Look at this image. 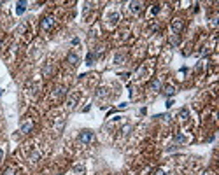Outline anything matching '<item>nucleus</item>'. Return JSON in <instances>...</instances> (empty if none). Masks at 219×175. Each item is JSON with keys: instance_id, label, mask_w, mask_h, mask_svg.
<instances>
[{"instance_id": "412c9836", "label": "nucleus", "mask_w": 219, "mask_h": 175, "mask_svg": "<svg viewBox=\"0 0 219 175\" xmlns=\"http://www.w3.org/2000/svg\"><path fill=\"white\" fill-rule=\"evenodd\" d=\"M203 175H209V174H203Z\"/></svg>"}, {"instance_id": "aec40b11", "label": "nucleus", "mask_w": 219, "mask_h": 175, "mask_svg": "<svg viewBox=\"0 0 219 175\" xmlns=\"http://www.w3.org/2000/svg\"><path fill=\"white\" fill-rule=\"evenodd\" d=\"M2 159H4V149L0 147V161H2Z\"/></svg>"}, {"instance_id": "4468645a", "label": "nucleus", "mask_w": 219, "mask_h": 175, "mask_svg": "<svg viewBox=\"0 0 219 175\" xmlns=\"http://www.w3.org/2000/svg\"><path fill=\"white\" fill-rule=\"evenodd\" d=\"M159 9H161L159 5H153V9H151V14H153V16H156V14L159 12Z\"/></svg>"}, {"instance_id": "ddd939ff", "label": "nucleus", "mask_w": 219, "mask_h": 175, "mask_svg": "<svg viewBox=\"0 0 219 175\" xmlns=\"http://www.w3.org/2000/svg\"><path fill=\"white\" fill-rule=\"evenodd\" d=\"M179 117L182 119V121H188V117H189V112H188L186 109H182V110H180V114H179Z\"/></svg>"}, {"instance_id": "2eb2a0df", "label": "nucleus", "mask_w": 219, "mask_h": 175, "mask_svg": "<svg viewBox=\"0 0 219 175\" xmlns=\"http://www.w3.org/2000/svg\"><path fill=\"white\" fill-rule=\"evenodd\" d=\"M184 140H186V137H184V135H180V133H179V135H175V142H177V144H182Z\"/></svg>"}, {"instance_id": "9b49d317", "label": "nucleus", "mask_w": 219, "mask_h": 175, "mask_svg": "<svg viewBox=\"0 0 219 175\" xmlns=\"http://www.w3.org/2000/svg\"><path fill=\"white\" fill-rule=\"evenodd\" d=\"M109 21H111L112 25H114V23H118V21H119V12H112V14L109 16Z\"/></svg>"}, {"instance_id": "f257e3e1", "label": "nucleus", "mask_w": 219, "mask_h": 175, "mask_svg": "<svg viewBox=\"0 0 219 175\" xmlns=\"http://www.w3.org/2000/svg\"><path fill=\"white\" fill-rule=\"evenodd\" d=\"M93 140H95V133H93L91 130H84V131L79 133V142L82 145H88V144H91Z\"/></svg>"}, {"instance_id": "a211bd4d", "label": "nucleus", "mask_w": 219, "mask_h": 175, "mask_svg": "<svg viewBox=\"0 0 219 175\" xmlns=\"http://www.w3.org/2000/svg\"><path fill=\"white\" fill-rule=\"evenodd\" d=\"M74 172H77V174H82V172H84V166H74Z\"/></svg>"}, {"instance_id": "dca6fc26", "label": "nucleus", "mask_w": 219, "mask_h": 175, "mask_svg": "<svg viewBox=\"0 0 219 175\" xmlns=\"http://www.w3.org/2000/svg\"><path fill=\"white\" fill-rule=\"evenodd\" d=\"M114 61H116V63H123V61H124V56H123V54H118Z\"/></svg>"}, {"instance_id": "0eeeda50", "label": "nucleus", "mask_w": 219, "mask_h": 175, "mask_svg": "<svg viewBox=\"0 0 219 175\" xmlns=\"http://www.w3.org/2000/svg\"><path fill=\"white\" fill-rule=\"evenodd\" d=\"M65 95H67V88L65 86H58L56 91H55V98H63Z\"/></svg>"}, {"instance_id": "20e7f679", "label": "nucleus", "mask_w": 219, "mask_h": 175, "mask_svg": "<svg viewBox=\"0 0 219 175\" xmlns=\"http://www.w3.org/2000/svg\"><path fill=\"white\" fill-rule=\"evenodd\" d=\"M182 26H184V21L180 20V18H175V20L172 21V32H174L175 35L182 30Z\"/></svg>"}, {"instance_id": "6e6552de", "label": "nucleus", "mask_w": 219, "mask_h": 175, "mask_svg": "<svg viewBox=\"0 0 219 175\" xmlns=\"http://www.w3.org/2000/svg\"><path fill=\"white\" fill-rule=\"evenodd\" d=\"M25 11H26V2H18V4H16V14L21 16Z\"/></svg>"}, {"instance_id": "7ed1b4c3", "label": "nucleus", "mask_w": 219, "mask_h": 175, "mask_svg": "<svg viewBox=\"0 0 219 175\" xmlns=\"http://www.w3.org/2000/svg\"><path fill=\"white\" fill-rule=\"evenodd\" d=\"M33 130V121L32 119H25L21 123V133H30Z\"/></svg>"}, {"instance_id": "f3484780", "label": "nucleus", "mask_w": 219, "mask_h": 175, "mask_svg": "<svg viewBox=\"0 0 219 175\" xmlns=\"http://www.w3.org/2000/svg\"><path fill=\"white\" fill-rule=\"evenodd\" d=\"M4 175H20V174H18V172H14L12 168H9V170H7V172H5Z\"/></svg>"}, {"instance_id": "1a4fd4ad", "label": "nucleus", "mask_w": 219, "mask_h": 175, "mask_svg": "<svg viewBox=\"0 0 219 175\" xmlns=\"http://www.w3.org/2000/svg\"><path fill=\"white\" fill-rule=\"evenodd\" d=\"M174 93H175V88H174L172 84L165 86V95H167V97H174Z\"/></svg>"}, {"instance_id": "9d476101", "label": "nucleus", "mask_w": 219, "mask_h": 175, "mask_svg": "<svg viewBox=\"0 0 219 175\" xmlns=\"http://www.w3.org/2000/svg\"><path fill=\"white\" fill-rule=\"evenodd\" d=\"M159 86H161V82H159L158 79H154V81L151 82V91H158Z\"/></svg>"}, {"instance_id": "6ab92c4d", "label": "nucleus", "mask_w": 219, "mask_h": 175, "mask_svg": "<svg viewBox=\"0 0 219 175\" xmlns=\"http://www.w3.org/2000/svg\"><path fill=\"white\" fill-rule=\"evenodd\" d=\"M79 42H81V40L77 39V37H74V39L70 40V44H72V46H77V44H79Z\"/></svg>"}, {"instance_id": "f03ea898", "label": "nucleus", "mask_w": 219, "mask_h": 175, "mask_svg": "<svg viewBox=\"0 0 219 175\" xmlns=\"http://www.w3.org/2000/svg\"><path fill=\"white\" fill-rule=\"evenodd\" d=\"M53 26H55V20H53L51 16H46L44 20L40 21V28H42L44 32H49V30H51Z\"/></svg>"}, {"instance_id": "39448f33", "label": "nucleus", "mask_w": 219, "mask_h": 175, "mask_svg": "<svg viewBox=\"0 0 219 175\" xmlns=\"http://www.w3.org/2000/svg\"><path fill=\"white\" fill-rule=\"evenodd\" d=\"M142 11V2H132L130 4V12L132 14H139Z\"/></svg>"}, {"instance_id": "423d86ee", "label": "nucleus", "mask_w": 219, "mask_h": 175, "mask_svg": "<svg viewBox=\"0 0 219 175\" xmlns=\"http://www.w3.org/2000/svg\"><path fill=\"white\" fill-rule=\"evenodd\" d=\"M67 61H68L70 65H79V56H77L76 53H68V56H67Z\"/></svg>"}, {"instance_id": "f8f14e48", "label": "nucleus", "mask_w": 219, "mask_h": 175, "mask_svg": "<svg viewBox=\"0 0 219 175\" xmlns=\"http://www.w3.org/2000/svg\"><path fill=\"white\" fill-rule=\"evenodd\" d=\"M93 61H95V54H93V53H88V56H86V65H93Z\"/></svg>"}]
</instances>
